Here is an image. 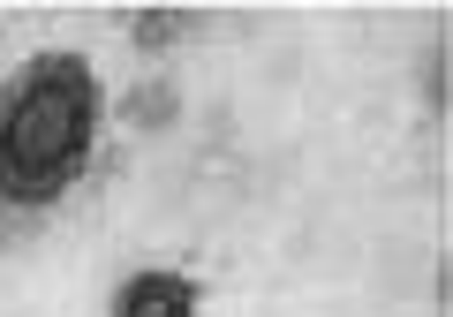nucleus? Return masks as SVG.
I'll return each mask as SVG.
<instances>
[{"label":"nucleus","mask_w":453,"mask_h":317,"mask_svg":"<svg viewBox=\"0 0 453 317\" xmlns=\"http://www.w3.org/2000/svg\"><path fill=\"white\" fill-rule=\"evenodd\" d=\"M91 68L76 53H38L0 83V189L53 197L91 151Z\"/></svg>","instance_id":"obj_1"},{"label":"nucleus","mask_w":453,"mask_h":317,"mask_svg":"<svg viewBox=\"0 0 453 317\" xmlns=\"http://www.w3.org/2000/svg\"><path fill=\"white\" fill-rule=\"evenodd\" d=\"M189 310H196V287L174 280V272H136L113 295V317H189Z\"/></svg>","instance_id":"obj_2"}]
</instances>
